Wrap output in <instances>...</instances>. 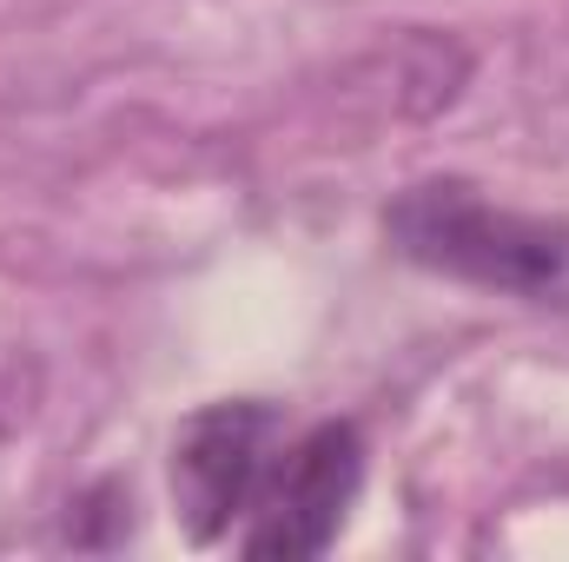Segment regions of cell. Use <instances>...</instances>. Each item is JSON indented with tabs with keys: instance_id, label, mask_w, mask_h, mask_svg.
Instances as JSON below:
<instances>
[{
	"instance_id": "6da1fadb",
	"label": "cell",
	"mask_w": 569,
	"mask_h": 562,
	"mask_svg": "<svg viewBox=\"0 0 569 562\" xmlns=\"http://www.w3.org/2000/svg\"><path fill=\"white\" fill-rule=\"evenodd\" d=\"M385 239L437 279L569 311V219L517 212L470 179H418L391 199Z\"/></svg>"
},
{
	"instance_id": "7a4b0ae2",
	"label": "cell",
	"mask_w": 569,
	"mask_h": 562,
	"mask_svg": "<svg viewBox=\"0 0 569 562\" xmlns=\"http://www.w3.org/2000/svg\"><path fill=\"white\" fill-rule=\"evenodd\" d=\"M284 411L239 398V404H206L199 418L179 423L172 436V503L192 543L232 536V523L252 516L272 463L284 450Z\"/></svg>"
},
{
	"instance_id": "3957f363",
	"label": "cell",
	"mask_w": 569,
	"mask_h": 562,
	"mask_svg": "<svg viewBox=\"0 0 569 562\" xmlns=\"http://www.w3.org/2000/svg\"><path fill=\"white\" fill-rule=\"evenodd\" d=\"M365 483V443L351 423H311L298 436H284L279 463L239 530L246 556H325L345 530V510L358 503Z\"/></svg>"
}]
</instances>
